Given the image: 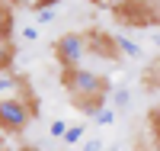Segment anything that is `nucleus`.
I'll use <instances>...</instances> for the list:
<instances>
[{"label":"nucleus","mask_w":160,"mask_h":151,"mask_svg":"<svg viewBox=\"0 0 160 151\" xmlns=\"http://www.w3.org/2000/svg\"><path fill=\"white\" fill-rule=\"evenodd\" d=\"M61 80H64V87H68L74 106L90 103V100H96V97H106L102 77H99L96 71H90V67H74V71H64Z\"/></svg>","instance_id":"1"},{"label":"nucleus","mask_w":160,"mask_h":151,"mask_svg":"<svg viewBox=\"0 0 160 151\" xmlns=\"http://www.w3.org/2000/svg\"><path fill=\"white\" fill-rule=\"evenodd\" d=\"M38 113V103L29 97H0V129L3 132H22L29 126V119Z\"/></svg>","instance_id":"2"},{"label":"nucleus","mask_w":160,"mask_h":151,"mask_svg":"<svg viewBox=\"0 0 160 151\" xmlns=\"http://www.w3.org/2000/svg\"><path fill=\"white\" fill-rule=\"evenodd\" d=\"M55 58L64 71H74L80 67V61L87 58V35L80 32H64L58 42H55Z\"/></svg>","instance_id":"3"},{"label":"nucleus","mask_w":160,"mask_h":151,"mask_svg":"<svg viewBox=\"0 0 160 151\" xmlns=\"http://www.w3.org/2000/svg\"><path fill=\"white\" fill-rule=\"evenodd\" d=\"M32 10H35V23L38 26H48V23H55V16H58V3L55 0H45V3H32Z\"/></svg>","instance_id":"4"},{"label":"nucleus","mask_w":160,"mask_h":151,"mask_svg":"<svg viewBox=\"0 0 160 151\" xmlns=\"http://www.w3.org/2000/svg\"><path fill=\"white\" fill-rule=\"evenodd\" d=\"M87 51H96V55H115V42L109 35H90V42H87Z\"/></svg>","instance_id":"5"},{"label":"nucleus","mask_w":160,"mask_h":151,"mask_svg":"<svg viewBox=\"0 0 160 151\" xmlns=\"http://www.w3.org/2000/svg\"><path fill=\"white\" fill-rule=\"evenodd\" d=\"M83 138H87V126H83V122L68 126V129H64V135H61V142H64V145H80Z\"/></svg>","instance_id":"6"},{"label":"nucleus","mask_w":160,"mask_h":151,"mask_svg":"<svg viewBox=\"0 0 160 151\" xmlns=\"http://www.w3.org/2000/svg\"><path fill=\"white\" fill-rule=\"evenodd\" d=\"M115 42V51H122V55H128V58H141V45L138 42H131V39H125V35H118V39H112Z\"/></svg>","instance_id":"7"},{"label":"nucleus","mask_w":160,"mask_h":151,"mask_svg":"<svg viewBox=\"0 0 160 151\" xmlns=\"http://www.w3.org/2000/svg\"><path fill=\"white\" fill-rule=\"evenodd\" d=\"M16 87H19V77H16V74H10V71L0 74V97L10 93V90H16Z\"/></svg>","instance_id":"8"},{"label":"nucleus","mask_w":160,"mask_h":151,"mask_svg":"<svg viewBox=\"0 0 160 151\" xmlns=\"http://www.w3.org/2000/svg\"><path fill=\"white\" fill-rule=\"evenodd\" d=\"M10 26H13V13H10V7L0 3V39L10 35Z\"/></svg>","instance_id":"9"},{"label":"nucleus","mask_w":160,"mask_h":151,"mask_svg":"<svg viewBox=\"0 0 160 151\" xmlns=\"http://www.w3.org/2000/svg\"><path fill=\"white\" fill-rule=\"evenodd\" d=\"M93 122H96V126H112L115 122V109H109V106H102L96 116H93Z\"/></svg>","instance_id":"10"},{"label":"nucleus","mask_w":160,"mask_h":151,"mask_svg":"<svg viewBox=\"0 0 160 151\" xmlns=\"http://www.w3.org/2000/svg\"><path fill=\"white\" fill-rule=\"evenodd\" d=\"M128 103H131V93H128V90H115V93H112V106H115V109H125Z\"/></svg>","instance_id":"11"},{"label":"nucleus","mask_w":160,"mask_h":151,"mask_svg":"<svg viewBox=\"0 0 160 151\" xmlns=\"http://www.w3.org/2000/svg\"><path fill=\"white\" fill-rule=\"evenodd\" d=\"M64 129H68V122H64V119H55V122L48 126V135H51V138H61Z\"/></svg>","instance_id":"12"},{"label":"nucleus","mask_w":160,"mask_h":151,"mask_svg":"<svg viewBox=\"0 0 160 151\" xmlns=\"http://www.w3.org/2000/svg\"><path fill=\"white\" fill-rule=\"evenodd\" d=\"M80 148H83V151H102V142H99V138H87Z\"/></svg>","instance_id":"13"},{"label":"nucleus","mask_w":160,"mask_h":151,"mask_svg":"<svg viewBox=\"0 0 160 151\" xmlns=\"http://www.w3.org/2000/svg\"><path fill=\"white\" fill-rule=\"evenodd\" d=\"M22 39H26V42H35V39H38V29H35V26H26V29H22Z\"/></svg>","instance_id":"14"},{"label":"nucleus","mask_w":160,"mask_h":151,"mask_svg":"<svg viewBox=\"0 0 160 151\" xmlns=\"http://www.w3.org/2000/svg\"><path fill=\"white\" fill-rule=\"evenodd\" d=\"M154 132H157V138H160V109L154 113Z\"/></svg>","instance_id":"15"},{"label":"nucleus","mask_w":160,"mask_h":151,"mask_svg":"<svg viewBox=\"0 0 160 151\" xmlns=\"http://www.w3.org/2000/svg\"><path fill=\"white\" fill-rule=\"evenodd\" d=\"M0 151H7V132L0 129Z\"/></svg>","instance_id":"16"},{"label":"nucleus","mask_w":160,"mask_h":151,"mask_svg":"<svg viewBox=\"0 0 160 151\" xmlns=\"http://www.w3.org/2000/svg\"><path fill=\"white\" fill-rule=\"evenodd\" d=\"M102 151H118V148H102Z\"/></svg>","instance_id":"17"},{"label":"nucleus","mask_w":160,"mask_h":151,"mask_svg":"<svg viewBox=\"0 0 160 151\" xmlns=\"http://www.w3.org/2000/svg\"><path fill=\"white\" fill-rule=\"evenodd\" d=\"M7 151H10V148H7Z\"/></svg>","instance_id":"18"}]
</instances>
